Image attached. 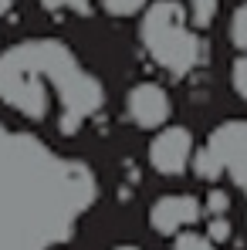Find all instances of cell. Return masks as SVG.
Instances as JSON below:
<instances>
[{
    "label": "cell",
    "instance_id": "obj_1",
    "mask_svg": "<svg viewBox=\"0 0 247 250\" xmlns=\"http://www.w3.org/2000/svg\"><path fill=\"white\" fill-rule=\"evenodd\" d=\"M142 44L149 58L169 71V75H186L200 64L203 41L186 21V7L180 0H159L146 10L142 17Z\"/></svg>",
    "mask_w": 247,
    "mask_h": 250
},
{
    "label": "cell",
    "instance_id": "obj_2",
    "mask_svg": "<svg viewBox=\"0 0 247 250\" xmlns=\"http://www.w3.org/2000/svg\"><path fill=\"white\" fill-rule=\"evenodd\" d=\"M197 172L203 179H217L220 172H227L247 193V119L224 122L210 132L203 152L197 156Z\"/></svg>",
    "mask_w": 247,
    "mask_h": 250
},
{
    "label": "cell",
    "instance_id": "obj_3",
    "mask_svg": "<svg viewBox=\"0 0 247 250\" xmlns=\"http://www.w3.org/2000/svg\"><path fill=\"white\" fill-rule=\"evenodd\" d=\"M190 156H193V135L183 125L159 128L156 139L149 142V166L159 176H180L190 163Z\"/></svg>",
    "mask_w": 247,
    "mask_h": 250
},
{
    "label": "cell",
    "instance_id": "obj_4",
    "mask_svg": "<svg viewBox=\"0 0 247 250\" xmlns=\"http://www.w3.org/2000/svg\"><path fill=\"white\" fill-rule=\"evenodd\" d=\"M203 216V207L197 196L190 193H173L156 200L149 209V227L163 237H180V233H190V227Z\"/></svg>",
    "mask_w": 247,
    "mask_h": 250
},
{
    "label": "cell",
    "instance_id": "obj_5",
    "mask_svg": "<svg viewBox=\"0 0 247 250\" xmlns=\"http://www.w3.org/2000/svg\"><path fill=\"white\" fill-rule=\"evenodd\" d=\"M125 112L129 119L139 125V128H163L173 115V102H169V91L156 82H142L135 84L125 98Z\"/></svg>",
    "mask_w": 247,
    "mask_h": 250
},
{
    "label": "cell",
    "instance_id": "obj_6",
    "mask_svg": "<svg viewBox=\"0 0 247 250\" xmlns=\"http://www.w3.org/2000/svg\"><path fill=\"white\" fill-rule=\"evenodd\" d=\"M230 41H234V47L247 51V3H241L230 17Z\"/></svg>",
    "mask_w": 247,
    "mask_h": 250
},
{
    "label": "cell",
    "instance_id": "obj_7",
    "mask_svg": "<svg viewBox=\"0 0 247 250\" xmlns=\"http://www.w3.org/2000/svg\"><path fill=\"white\" fill-rule=\"evenodd\" d=\"M173 250H217V244L210 237H200V233H180Z\"/></svg>",
    "mask_w": 247,
    "mask_h": 250
},
{
    "label": "cell",
    "instance_id": "obj_8",
    "mask_svg": "<svg viewBox=\"0 0 247 250\" xmlns=\"http://www.w3.org/2000/svg\"><path fill=\"white\" fill-rule=\"evenodd\" d=\"M193 7H190V14H193V24L197 27H206L210 24V17L217 14V0H190Z\"/></svg>",
    "mask_w": 247,
    "mask_h": 250
},
{
    "label": "cell",
    "instance_id": "obj_9",
    "mask_svg": "<svg viewBox=\"0 0 247 250\" xmlns=\"http://www.w3.org/2000/svg\"><path fill=\"white\" fill-rule=\"evenodd\" d=\"M142 3H146V0H102V7H105L112 17H129V14L142 10Z\"/></svg>",
    "mask_w": 247,
    "mask_h": 250
},
{
    "label": "cell",
    "instance_id": "obj_10",
    "mask_svg": "<svg viewBox=\"0 0 247 250\" xmlns=\"http://www.w3.org/2000/svg\"><path fill=\"white\" fill-rule=\"evenodd\" d=\"M206 237H210L213 244H227V240H230V223H227L224 216H210V220H206Z\"/></svg>",
    "mask_w": 247,
    "mask_h": 250
},
{
    "label": "cell",
    "instance_id": "obj_11",
    "mask_svg": "<svg viewBox=\"0 0 247 250\" xmlns=\"http://www.w3.org/2000/svg\"><path fill=\"white\" fill-rule=\"evenodd\" d=\"M230 84H234V91H237V95H241V98L247 102V54L234 61V71H230Z\"/></svg>",
    "mask_w": 247,
    "mask_h": 250
},
{
    "label": "cell",
    "instance_id": "obj_12",
    "mask_svg": "<svg viewBox=\"0 0 247 250\" xmlns=\"http://www.w3.org/2000/svg\"><path fill=\"white\" fill-rule=\"evenodd\" d=\"M44 10H75V14H88L91 0H41Z\"/></svg>",
    "mask_w": 247,
    "mask_h": 250
},
{
    "label": "cell",
    "instance_id": "obj_13",
    "mask_svg": "<svg viewBox=\"0 0 247 250\" xmlns=\"http://www.w3.org/2000/svg\"><path fill=\"white\" fill-rule=\"evenodd\" d=\"M230 207V200H227V193H220V189H213L210 196H206V209H210V216H224Z\"/></svg>",
    "mask_w": 247,
    "mask_h": 250
},
{
    "label": "cell",
    "instance_id": "obj_14",
    "mask_svg": "<svg viewBox=\"0 0 247 250\" xmlns=\"http://www.w3.org/2000/svg\"><path fill=\"white\" fill-rule=\"evenodd\" d=\"M10 7H14V0H0V17H3V14H7Z\"/></svg>",
    "mask_w": 247,
    "mask_h": 250
},
{
    "label": "cell",
    "instance_id": "obj_15",
    "mask_svg": "<svg viewBox=\"0 0 247 250\" xmlns=\"http://www.w3.org/2000/svg\"><path fill=\"white\" fill-rule=\"evenodd\" d=\"M112 250H142V247H135V244H119V247H112Z\"/></svg>",
    "mask_w": 247,
    "mask_h": 250
}]
</instances>
